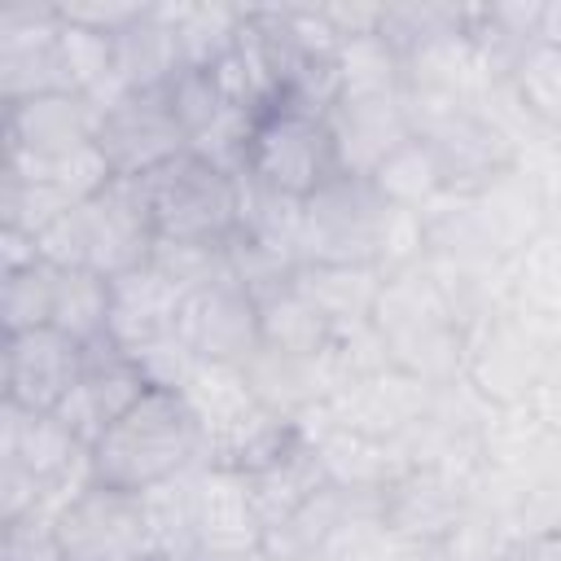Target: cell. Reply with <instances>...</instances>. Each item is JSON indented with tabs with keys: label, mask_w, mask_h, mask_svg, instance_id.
I'll return each instance as SVG.
<instances>
[{
	"label": "cell",
	"mask_w": 561,
	"mask_h": 561,
	"mask_svg": "<svg viewBox=\"0 0 561 561\" xmlns=\"http://www.w3.org/2000/svg\"><path fill=\"white\" fill-rule=\"evenodd\" d=\"M206 460V430L188 399L175 390H149L92 443V478L127 495H145Z\"/></svg>",
	"instance_id": "cell-1"
},
{
	"label": "cell",
	"mask_w": 561,
	"mask_h": 561,
	"mask_svg": "<svg viewBox=\"0 0 561 561\" xmlns=\"http://www.w3.org/2000/svg\"><path fill=\"white\" fill-rule=\"evenodd\" d=\"M35 241H39V259H48L53 267H88L114 280L149 263L158 232L140 180L114 175L96 197L70 206Z\"/></svg>",
	"instance_id": "cell-2"
},
{
	"label": "cell",
	"mask_w": 561,
	"mask_h": 561,
	"mask_svg": "<svg viewBox=\"0 0 561 561\" xmlns=\"http://www.w3.org/2000/svg\"><path fill=\"white\" fill-rule=\"evenodd\" d=\"M373 324L386 337L390 364L425 381L430 390L460 381L465 373V324L451 316L443 289L434 285L425 259L386 276L373 307Z\"/></svg>",
	"instance_id": "cell-3"
},
{
	"label": "cell",
	"mask_w": 561,
	"mask_h": 561,
	"mask_svg": "<svg viewBox=\"0 0 561 561\" xmlns=\"http://www.w3.org/2000/svg\"><path fill=\"white\" fill-rule=\"evenodd\" d=\"M394 215L399 206H390L368 175L342 171L302 202L298 263H346L381 272Z\"/></svg>",
	"instance_id": "cell-4"
},
{
	"label": "cell",
	"mask_w": 561,
	"mask_h": 561,
	"mask_svg": "<svg viewBox=\"0 0 561 561\" xmlns=\"http://www.w3.org/2000/svg\"><path fill=\"white\" fill-rule=\"evenodd\" d=\"M158 241L232 245L237 232V175L210 167L197 153H180L167 167L140 175Z\"/></svg>",
	"instance_id": "cell-5"
},
{
	"label": "cell",
	"mask_w": 561,
	"mask_h": 561,
	"mask_svg": "<svg viewBox=\"0 0 561 561\" xmlns=\"http://www.w3.org/2000/svg\"><path fill=\"white\" fill-rule=\"evenodd\" d=\"M241 175H250L254 184H263L272 193L307 202L316 188H324L333 175H342L329 118L285 110V105L263 110L254 118Z\"/></svg>",
	"instance_id": "cell-6"
},
{
	"label": "cell",
	"mask_w": 561,
	"mask_h": 561,
	"mask_svg": "<svg viewBox=\"0 0 561 561\" xmlns=\"http://www.w3.org/2000/svg\"><path fill=\"white\" fill-rule=\"evenodd\" d=\"M548 368V329L543 320L500 307L465 329V381L491 408H517L535 394Z\"/></svg>",
	"instance_id": "cell-7"
},
{
	"label": "cell",
	"mask_w": 561,
	"mask_h": 561,
	"mask_svg": "<svg viewBox=\"0 0 561 561\" xmlns=\"http://www.w3.org/2000/svg\"><path fill=\"white\" fill-rule=\"evenodd\" d=\"M96 149L118 180H140L188 153V131L175 114L171 92H123L114 105H105L96 123Z\"/></svg>",
	"instance_id": "cell-8"
},
{
	"label": "cell",
	"mask_w": 561,
	"mask_h": 561,
	"mask_svg": "<svg viewBox=\"0 0 561 561\" xmlns=\"http://www.w3.org/2000/svg\"><path fill=\"white\" fill-rule=\"evenodd\" d=\"M175 333L184 337V346L197 359L241 364L245 368L263 351L259 298L250 294L245 280H237L232 272H224L210 285H197V289L184 294L180 316H175Z\"/></svg>",
	"instance_id": "cell-9"
},
{
	"label": "cell",
	"mask_w": 561,
	"mask_h": 561,
	"mask_svg": "<svg viewBox=\"0 0 561 561\" xmlns=\"http://www.w3.org/2000/svg\"><path fill=\"white\" fill-rule=\"evenodd\" d=\"M83 377V342L61 329H26L4 333L0 346V394L22 412H57V403Z\"/></svg>",
	"instance_id": "cell-10"
},
{
	"label": "cell",
	"mask_w": 561,
	"mask_h": 561,
	"mask_svg": "<svg viewBox=\"0 0 561 561\" xmlns=\"http://www.w3.org/2000/svg\"><path fill=\"white\" fill-rule=\"evenodd\" d=\"M149 390H153V386L145 381L140 364L105 333V337H96V342L83 346V377H79V386L57 403L53 416H57L83 447H92V443H96L123 412H131Z\"/></svg>",
	"instance_id": "cell-11"
},
{
	"label": "cell",
	"mask_w": 561,
	"mask_h": 561,
	"mask_svg": "<svg viewBox=\"0 0 561 561\" xmlns=\"http://www.w3.org/2000/svg\"><path fill=\"white\" fill-rule=\"evenodd\" d=\"M57 539L66 561H145L149 530H145L140 495L92 482L79 500L61 508Z\"/></svg>",
	"instance_id": "cell-12"
},
{
	"label": "cell",
	"mask_w": 561,
	"mask_h": 561,
	"mask_svg": "<svg viewBox=\"0 0 561 561\" xmlns=\"http://www.w3.org/2000/svg\"><path fill=\"white\" fill-rule=\"evenodd\" d=\"M101 110L83 92H53L4 105L0 162H57L96 145Z\"/></svg>",
	"instance_id": "cell-13"
},
{
	"label": "cell",
	"mask_w": 561,
	"mask_h": 561,
	"mask_svg": "<svg viewBox=\"0 0 561 561\" xmlns=\"http://www.w3.org/2000/svg\"><path fill=\"white\" fill-rule=\"evenodd\" d=\"M412 136H421L443 171V184L451 193H478L482 184H491L500 171H508L513 145L500 136V127L478 110V105H460L447 114H434L425 123L412 127Z\"/></svg>",
	"instance_id": "cell-14"
},
{
	"label": "cell",
	"mask_w": 561,
	"mask_h": 561,
	"mask_svg": "<svg viewBox=\"0 0 561 561\" xmlns=\"http://www.w3.org/2000/svg\"><path fill=\"white\" fill-rule=\"evenodd\" d=\"M469 513H473V482L438 465H412L381 491L386 526L412 543H438Z\"/></svg>",
	"instance_id": "cell-15"
},
{
	"label": "cell",
	"mask_w": 561,
	"mask_h": 561,
	"mask_svg": "<svg viewBox=\"0 0 561 561\" xmlns=\"http://www.w3.org/2000/svg\"><path fill=\"white\" fill-rule=\"evenodd\" d=\"M430 394L434 390L425 381H416L412 373L390 364V368H377V373L333 390L324 412L333 425H346V430L381 438V443H399L421 421V412L430 408Z\"/></svg>",
	"instance_id": "cell-16"
},
{
	"label": "cell",
	"mask_w": 561,
	"mask_h": 561,
	"mask_svg": "<svg viewBox=\"0 0 561 561\" xmlns=\"http://www.w3.org/2000/svg\"><path fill=\"white\" fill-rule=\"evenodd\" d=\"M337 162L346 175H373L386 153H394L412 136V118L403 105V92H364V96H337V105L324 114Z\"/></svg>",
	"instance_id": "cell-17"
},
{
	"label": "cell",
	"mask_w": 561,
	"mask_h": 561,
	"mask_svg": "<svg viewBox=\"0 0 561 561\" xmlns=\"http://www.w3.org/2000/svg\"><path fill=\"white\" fill-rule=\"evenodd\" d=\"M473 202H478V215L504 259H513L522 245H530L543 228L557 224V197L517 162L508 171H500L491 184H482L473 193Z\"/></svg>",
	"instance_id": "cell-18"
},
{
	"label": "cell",
	"mask_w": 561,
	"mask_h": 561,
	"mask_svg": "<svg viewBox=\"0 0 561 561\" xmlns=\"http://www.w3.org/2000/svg\"><path fill=\"white\" fill-rule=\"evenodd\" d=\"M263 543V517L241 482V473L202 465L197 478V557L210 552H241Z\"/></svg>",
	"instance_id": "cell-19"
},
{
	"label": "cell",
	"mask_w": 561,
	"mask_h": 561,
	"mask_svg": "<svg viewBox=\"0 0 561 561\" xmlns=\"http://www.w3.org/2000/svg\"><path fill=\"white\" fill-rule=\"evenodd\" d=\"M180 394L188 399V408L197 412V421H202V430H206L210 460H215L232 438H241V434L254 425V416L263 412V403H259V394L250 390V377H245L241 364H210V359H202Z\"/></svg>",
	"instance_id": "cell-20"
},
{
	"label": "cell",
	"mask_w": 561,
	"mask_h": 561,
	"mask_svg": "<svg viewBox=\"0 0 561 561\" xmlns=\"http://www.w3.org/2000/svg\"><path fill=\"white\" fill-rule=\"evenodd\" d=\"M110 285H114L110 337H114L123 351H136V346H145V342H153V337H162V333L175 329L184 289L171 285L153 263L131 267V272L114 276Z\"/></svg>",
	"instance_id": "cell-21"
},
{
	"label": "cell",
	"mask_w": 561,
	"mask_h": 561,
	"mask_svg": "<svg viewBox=\"0 0 561 561\" xmlns=\"http://www.w3.org/2000/svg\"><path fill=\"white\" fill-rule=\"evenodd\" d=\"M245 377H250V390L259 394V403L285 421H294V425L333 399V377H329L320 355L259 351L245 364Z\"/></svg>",
	"instance_id": "cell-22"
},
{
	"label": "cell",
	"mask_w": 561,
	"mask_h": 561,
	"mask_svg": "<svg viewBox=\"0 0 561 561\" xmlns=\"http://www.w3.org/2000/svg\"><path fill=\"white\" fill-rule=\"evenodd\" d=\"M241 482H245V491H250V500H254V508L263 517V535L276 522H285L294 508H302L316 491L329 486L324 465H320V456H316V447H311L307 434L298 443H289L280 456L263 460L259 469H245Z\"/></svg>",
	"instance_id": "cell-23"
},
{
	"label": "cell",
	"mask_w": 561,
	"mask_h": 561,
	"mask_svg": "<svg viewBox=\"0 0 561 561\" xmlns=\"http://www.w3.org/2000/svg\"><path fill=\"white\" fill-rule=\"evenodd\" d=\"M114 70L127 92L167 88L184 70L180 39H175V26H171L162 0H149V9L123 35H114Z\"/></svg>",
	"instance_id": "cell-24"
},
{
	"label": "cell",
	"mask_w": 561,
	"mask_h": 561,
	"mask_svg": "<svg viewBox=\"0 0 561 561\" xmlns=\"http://www.w3.org/2000/svg\"><path fill=\"white\" fill-rule=\"evenodd\" d=\"M381 491H342V486H324L316 491L302 508H294L285 522H276L267 535H263V548L276 557V561H302V557H320L324 543L333 539V530L364 504Z\"/></svg>",
	"instance_id": "cell-25"
},
{
	"label": "cell",
	"mask_w": 561,
	"mask_h": 561,
	"mask_svg": "<svg viewBox=\"0 0 561 561\" xmlns=\"http://www.w3.org/2000/svg\"><path fill=\"white\" fill-rule=\"evenodd\" d=\"M294 285L307 294V302L329 324H355L373 320V307L381 298L386 276L377 267H346V263H298Z\"/></svg>",
	"instance_id": "cell-26"
},
{
	"label": "cell",
	"mask_w": 561,
	"mask_h": 561,
	"mask_svg": "<svg viewBox=\"0 0 561 561\" xmlns=\"http://www.w3.org/2000/svg\"><path fill=\"white\" fill-rule=\"evenodd\" d=\"M175 39H180V57L188 70H210L219 66L237 39H241V22H245V4H224V0H162Z\"/></svg>",
	"instance_id": "cell-27"
},
{
	"label": "cell",
	"mask_w": 561,
	"mask_h": 561,
	"mask_svg": "<svg viewBox=\"0 0 561 561\" xmlns=\"http://www.w3.org/2000/svg\"><path fill=\"white\" fill-rule=\"evenodd\" d=\"M254 298H259L263 351H285V355H320L324 351L333 324L307 302V294L294 285V276L259 289Z\"/></svg>",
	"instance_id": "cell-28"
},
{
	"label": "cell",
	"mask_w": 561,
	"mask_h": 561,
	"mask_svg": "<svg viewBox=\"0 0 561 561\" xmlns=\"http://www.w3.org/2000/svg\"><path fill=\"white\" fill-rule=\"evenodd\" d=\"M197 478H202V465L140 495L149 552L197 557Z\"/></svg>",
	"instance_id": "cell-29"
},
{
	"label": "cell",
	"mask_w": 561,
	"mask_h": 561,
	"mask_svg": "<svg viewBox=\"0 0 561 561\" xmlns=\"http://www.w3.org/2000/svg\"><path fill=\"white\" fill-rule=\"evenodd\" d=\"M513 307L535 320H561V224L543 228L530 245L508 259Z\"/></svg>",
	"instance_id": "cell-30"
},
{
	"label": "cell",
	"mask_w": 561,
	"mask_h": 561,
	"mask_svg": "<svg viewBox=\"0 0 561 561\" xmlns=\"http://www.w3.org/2000/svg\"><path fill=\"white\" fill-rule=\"evenodd\" d=\"M368 180L377 184V193H381L390 206L416 210V215H421L434 197L447 193L443 171H438V162H434V153H430V145H425L421 136H408L394 153H386L381 167H377Z\"/></svg>",
	"instance_id": "cell-31"
},
{
	"label": "cell",
	"mask_w": 561,
	"mask_h": 561,
	"mask_svg": "<svg viewBox=\"0 0 561 561\" xmlns=\"http://www.w3.org/2000/svg\"><path fill=\"white\" fill-rule=\"evenodd\" d=\"M110 307H114V285L101 272L88 267H61L57 276V307H53V329H61L75 342H96L110 333Z\"/></svg>",
	"instance_id": "cell-32"
},
{
	"label": "cell",
	"mask_w": 561,
	"mask_h": 561,
	"mask_svg": "<svg viewBox=\"0 0 561 561\" xmlns=\"http://www.w3.org/2000/svg\"><path fill=\"white\" fill-rule=\"evenodd\" d=\"M465 9L469 4H447V0H386V18H381V39L408 57L443 35L465 31Z\"/></svg>",
	"instance_id": "cell-33"
},
{
	"label": "cell",
	"mask_w": 561,
	"mask_h": 561,
	"mask_svg": "<svg viewBox=\"0 0 561 561\" xmlns=\"http://www.w3.org/2000/svg\"><path fill=\"white\" fill-rule=\"evenodd\" d=\"M57 276H61V267H53L48 259L0 276V324H4V333H26V329L53 324Z\"/></svg>",
	"instance_id": "cell-34"
},
{
	"label": "cell",
	"mask_w": 561,
	"mask_h": 561,
	"mask_svg": "<svg viewBox=\"0 0 561 561\" xmlns=\"http://www.w3.org/2000/svg\"><path fill=\"white\" fill-rule=\"evenodd\" d=\"M53 92H75L57 39H48V44H39V48L0 53V105L53 96Z\"/></svg>",
	"instance_id": "cell-35"
},
{
	"label": "cell",
	"mask_w": 561,
	"mask_h": 561,
	"mask_svg": "<svg viewBox=\"0 0 561 561\" xmlns=\"http://www.w3.org/2000/svg\"><path fill=\"white\" fill-rule=\"evenodd\" d=\"M329 377H333V390H342L346 381H359L377 368H390V351H386V337L373 320H355V324H333L324 351H320Z\"/></svg>",
	"instance_id": "cell-36"
},
{
	"label": "cell",
	"mask_w": 561,
	"mask_h": 561,
	"mask_svg": "<svg viewBox=\"0 0 561 561\" xmlns=\"http://www.w3.org/2000/svg\"><path fill=\"white\" fill-rule=\"evenodd\" d=\"M337 75H342V96L403 92V61L381 35L337 44Z\"/></svg>",
	"instance_id": "cell-37"
},
{
	"label": "cell",
	"mask_w": 561,
	"mask_h": 561,
	"mask_svg": "<svg viewBox=\"0 0 561 561\" xmlns=\"http://www.w3.org/2000/svg\"><path fill=\"white\" fill-rule=\"evenodd\" d=\"M508 88L522 96V105L543 118L548 127L561 118V48L552 44H530L513 70H508Z\"/></svg>",
	"instance_id": "cell-38"
},
{
	"label": "cell",
	"mask_w": 561,
	"mask_h": 561,
	"mask_svg": "<svg viewBox=\"0 0 561 561\" xmlns=\"http://www.w3.org/2000/svg\"><path fill=\"white\" fill-rule=\"evenodd\" d=\"M66 210H70V202L53 184H39V180L0 171V228H18L26 237H39Z\"/></svg>",
	"instance_id": "cell-39"
},
{
	"label": "cell",
	"mask_w": 561,
	"mask_h": 561,
	"mask_svg": "<svg viewBox=\"0 0 561 561\" xmlns=\"http://www.w3.org/2000/svg\"><path fill=\"white\" fill-rule=\"evenodd\" d=\"M517 539L482 513H469L456 530L434 543V561H513Z\"/></svg>",
	"instance_id": "cell-40"
},
{
	"label": "cell",
	"mask_w": 561,
	"mask_h": 561,
	"mask_svg": "<svg viewBox=\"0 0 561 561\" xmlns=\"http://www.w3.org/2000/svg\"><path fill=\"white\" fill-rule=\"evenodd\" d=\"M61 35L57 0H0V53L39 48Z\"/></svg>",
	"instance_id": "cell-41"
},
{
	"label": "cell",
	"mask_w": 561,
	"mask_h": 561,
	"mask_svg": "<svg viewBox=\"0 0 561 561\" xmlns=\"http://www.w3.org/2000/svg\"><path fill=\"white\" fill-rule=\"evenodd\" d=\"M136 364H140V373H145V381L153 386V390H184L188 386V377H193V368L202 364L188 346H184V337L171 329V333H162V337H153V342H145V346H136V351H127Z\"/></svg>",
	"instance_id": "cell-42"
},
{
	"label": "cell",
	"mask_w": 561,
	"mask_h": 561,
	"mask_svg": "<svg viewBox=\"0 0 561 561\" xmlns=\"http://www.w3.org/2000/svg\"><path fill=\"white\" fill-rule=\"evenodd\" d=\"M0 561H66L57 539V517L31 513L0 526Z\"/></svg>",
	"instance_id": "cell-43"
},
{
	"label": "cell",
	"mask_w": 561,
	"mask_h": 561,
	"mask_svg": "<svg viewBox=\"0 0 561 561\" xmlns=\"http://www.w3.org/2000/svg\"><path fill=\"white\" fill-rule=\"evenodd\" d=\"M57 9H61V22L114 39V35H123L149 9V0H66V4L57 0Z\"/></svg>",
	"instance_id": "cell-44"
},
{
	"label": "cell",
	"mask_w": 561,
	"mask_h": 561,
	"mask_svg": "<svg viewBox=\"0 0 561 561\" xmlns=\"http://www.w3.org/2000/svg\"><path fill=\"white\" fill-rule=\"evenodd\" d=\"M320 18L329 22V31H333L337 44L368 39V35H381L386 0H324L320 4Z\"/></svg>",
	"instance_id": "cell-45"
},
{
	"label": "cell",
	"mask_w": 561,
	"mask_h": 561,
	"mask_svg": "<svg viewBox=\"0 0 561 561\" xmlns=\"http://www.w3.org/2000/svg\"><path fill=\"white\" fill-rule=\"evenodd\" d=\"M31 263H39V241L18 232V228H0V276L4 272H22Z\"/></svg>",
	"instance_id": "cell-46"
},
{
	"label": "cell",
	"mask_w": 561,
	"mask_h": 561,
	"mask_svg": "<svg viewBox=\"0 0 561 561\" xmlns=\"http://www.w3.org/2000/svg\"><path fill=\"white\" fill-rule=\"evenodd\" d=\"M513 561H561V526H557V530L526 535V539L517 543Z\"/></svg>",
	"instance_id": "cell-47"
},
{
	"label": "cell",
	"mask_w": 561,
	"mask_h": 561,
	"mask_svg": "<svg viewBox=\"0 0 561 561\" xmlns=\"http://www.w3.org/2000/svg\"><path fill=\"white\" fill-rule=\"evenodd\" d=\"M535 44H552V48H561V0H543Z\"/></svg>",
	"instance_id": "cell-48"
},
{
	"label": "cell",
	"mask_w": 561,
	"mask_h": 561,
	"mask_svg": "<svg viewBox=\"0 0 561 561\" xmlns=\"http://www.w3.org/2000/svg\"><path fill=\"white\" fill-rule=\"evenodd\" d=\"M197 561H276V557L259 543V548H241V552H210V557H197Z\"/></svg>",
	"instance_id": "cell-49"
},
{
	"label": "cell",
	"mask_w": 561,
	"mask_h": 561,
	"mask_svg": "<svg viewBox=\"0 0 561 561\" xmlns=\"http://www.w3.org/2000/svg\"><path fill=\"white\" fill-rule=\"evenodd\" d=\"M145 561H197V557H162V552H149Z\"/></svg>",
	"instance_id": "cell-50"
},
{
	"label": "cell",
	"mask_w": 561,
	"mask_h": 561,
	"mask_svg": "<svg viewBox=\"0 0 561 561\" xmlns=\"http://www.w3.org/2000/svg\"><path fill=\"white\" fill-rule=\"evenodd\" d=\"M552 140H557V149H561V118L552 123Z\"/></svg>",
	"instance_id": "cell-51"
},
{
	"label": "cell",
	"mask_w": 561,
	"mask_h": 561,
	"mask_svg": "<svg viewBox=\"0 0 561 561\" xmlns=\"http://www.w3.org/2000/svg\"><path fill=\"white\" fill-rule=\"evenodd\" d=\"M557 224H561V202H557Z\"/></svg>",
	"instance_id": "cell-52"
},
{
	"label": "cell",
	"mask_w": 561,
	"mask_h": 561,
	"mask_svg": "<svg viewBox=\"0 0 561 561\" xmlns=\"http://www.w3.org/2000/svg\"><path fill=\"white\" fill-rule=\"evenodd\" d=\"M302 561H320V557H302Z\"/></svg>",
	"instance_id": "cell-53"
}]
</instances>
